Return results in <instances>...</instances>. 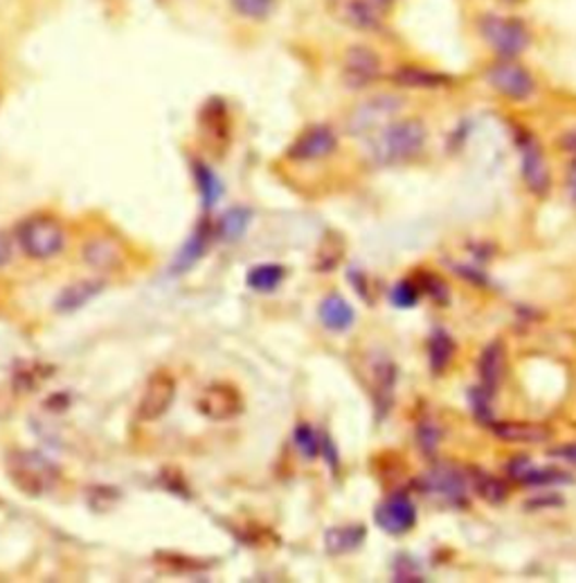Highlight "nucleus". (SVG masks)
Here are the masks:
<instances>
[{"mask_svg":"<svg viewBox=\"0 0 576 583\" xmlns=\"http://www.w3.org/2000/svg\"><path fill=\"white\" fill-rule=\"evenodd\" d=\"M394 572H396L394 574L396 581H421L424 579L421 570L417 568V563L410 557H401L394 566Z\"/></svg>","mask_w":576,"mask_h":583,"instance_id":"4c0bfd02","label":"nucleus"},{"mask_svg":"<svg viewBox=\"0 0 576 583\" xmlns=\"http://www.w3.org/2000/svg\"><path fill=\"white\" fill-rule=\"evenodd\" d=\"M457 352V342L453 340V336L444 329H434L430 333L428 340V363L432 374H444L449 369V365L453 363Z\"/></svg>","mask_w":576,"mask_h":583,"instance_id":"b1692460","label":"nucleus"},{"mask_svg":"<svg viewBox=\"0 0 576 583\" xmlns=\"http://www.w3.org/2000/svg\"><path fill=\"white\" fill-rule=\"evenodd\" d=\"M439 439H442V433H439L437 426H432V424H428V422H424V424L419 426V430H417V444H419V449H421L424 456L432 458V456L437 453V449H439Z\"/></svg>","mask_w":576,"mask_h":583,"instance_id":"e433bc0d","label":"nucleus"},{"mask_svg":"<svg viewBox=\"0 0 576 583\" xmlns=\"http://www.w3.org/2000/svg\"><path fill=\"white\" fill-rule=\"evenodd\" d=\"M375 523L390 536H403L417 525V507L408 496L394 494L377 507Z\"/></svg>","mask_w":576,"mask_h":583,"instance_id":"4468645a","label":"nucleus"},{"mask_svg":"<svg viewBox=\"0 0 576 583\" xmlns=\"http://www.w3.org/2000/svg\"><path fill=\"white\" fill-rule=\"evenodd\" d=\"M552 458H559L567 464H574L576 466V441L574 444H563V446H556V449L548 451Z\"/></svg>","mask_w":576,"mask_h":583,"instance_id":"ea45409f","label":"nucleus"},{"mask_svg":"<svg viewBox=\"0 0 576 583\" xmlns=\"http://www.w3.org/2000/svg\"><path fill=\"white\" fill-rule=\"evenodd\" d=\"M421 489L434 496H442L449 500H464V489L466 483L464 477L451 469V466H437L432 469L424 479H421Z\"/></svg>","mask_w":576,"mask_h":583,"instance_id":"a211bd4d","label":"nucleus"},{"mask_svg":"<svg viewBox=\"0 0 576 583\" xmlns=\"http://www.w3.org/2000/svg\"><path fill=\"white\" fill-rule=\"evenodd\" d=\"M200 415H206L212 422H228L244 413L242 392L230 384H212L198 397Z\"/></svg>","mask_w":576,"mask_h":583,"instance_id":"ddd939ff","label":"nucleus"},{"mask_svg":"<svg viewBox=\"0 0 576 583\" xmlns=\"http://www.w3.org/2000/svg\"><path fill=\"white\" fill-rule=\"evenodd\" d=\"M473 485H476L478 496L489 505H500L506 500V496H510V487H506L500 477L489 475L485 471L473 473Z\"/></svg>","mask_w":576,"mask_h":583,"instance_id":"2f4dec72","label":"nucleus"},{"mask_svg":"<svg viewBox=\"0 0 576 583\" xmlns=\"http://www.w3.org/2000/svg\"><path fill=\"white\" fill-rule=\"evenodd\" d=\"M210 236H212V226L208 221H200L194 230V234L187 239L185 246L181 248L176 262H174V272H185L189 270L203 255L208 253L210 246Z\"/></svg>","mask_w":576,"mask_h":583,"instance_id":"5701e85b","label":"nucleus"},{"mask_svg":"<svg viewBox=\"0 0 576 583\" xmlns=\"http://www.w3.org/2000/svg\"><path fill=\"white\" fill-rule=\"evenodd\" d=\"M101 291H105V282L101 280L75 282L59 293L54 308L59 314H73V312H77V308L86 306L90 300H95Z\"/></svg>","mask_w":576,"mask_h":583,"instance_id":"4be33fe9","label":"nucleus"},{"mask_svg":"<svg viewBox=\"0 0 576 583\" xmlns=\"http://www.w3.org/2000/svg\"><path fill=\"white\" fill-rule=\"evenodd\" d=\"M16 244L29 259H52L65 246V230L52 215H32L16 226Z\"/></svg>","mask_w":576,"mask_h":583,"instance_id":"39448f33","label":"nucleus"},{"mask_svg":"<svg viewBox=\"0 0 576 583\" xmlns=\"http://www.w3.org/2000/svg\"><path fill=\"white\" fill-rule=\"evenodd\" d=\"M350 282L354 284V289L360 293V297H365V300H371V295H369V284H367V278L363 276V272L360 270H350Z\"/></svg>","mask_w":576,"mask_h":583,"instance_id":"a19ab883","label":"nucleus"},{"mask_svg":"<svg viewBox=\"0 0 576 583\" xmlns=\"http://www.w3.org/2000/svg\"><path fill=\"white\" fill-rule=\"evenodd\" d=\"M453 270L457 272V276H462V278H466L473 287H485L489 280H487V276H485V272L478 268V266H464V264H459V266H453Z\"/></svg>","mask_w":576,"mask_h":583,"instance_id":"58836bf2","label":"nucleus"},{"mask_svg":"<svg viewBox=\"0 0 576 583\" xmlns=\"http://www.w3.org/2000/svg\"><path fill=\"white\" fill-rule=\"evenodd\" d=\"M466 32H470V37L491 59H523L534 46V25L504 8H473L466 14Z\"/></svg>","mask_w":576,"mask_h":583,"instance_id":"f257e3e1","label":"nucleus"},{"mask_svg":"<svg viewBox=\"0 0 576 583\" xmlns=\"http://www.w3.org/2000/svg\"><path fill=\"white\" fill-rule=\"evenodd\" d=\"M253 221V212L246 208H232L228 210L217 226V232L225 242H240V239L248 232Z\"/></svg>","mask_w":576,"mask_h":583,"instance_id":"7c9ffc66","label":"nucleus"},{"mask_svg":"<svg viewBox=\"0 0 576 583\" xmlns=\"http://www.w3.org/2000/svg\"><path fill=\"white\" fill-rule=\"evenodd\" d=\"M176 399V379L169 372H154L143 390L138 403V417L143 422H156L169 413Z\"/></svg>","mask_w":576,"mask_h":583,"instance_id":"9b49d317","label":"nucleus"},{"mask_svg":"<svg viewBox=\"0 0 576 583\" xmlns=\"http://www.w3.org/2000/svg\"><path fill=\"white\" fill-rule=\"evenodd\" d=\"M377 39L352 34V39L338 52V77L347 90L363 93L385 75V57Z\"/></svg>","mask_w":576,"mask_h":583,"instance_id":"7ed1b4c3","label":"nucleus"},{"mask_svg":"<svg viewBox=\"0 0 576 583\" xmlns=\"http://www.w3.org/2000/svg\"><path fill=\"white\" fill-rule=\"evenodd\" d=\"M516 145L520 149V167H523V179L527 183V187L536 194V196H546L552 183L550 177V167H548V158L543 151V145L536 141V135L520 131Z\"/></svg>","mask_w":576,"mask_h":583,"instance_id":"9d476101","label":"nucleus"},{"mask_svg":"<svg viewBox=\"0 0 576 583\" xmlns=\"http://www.w3.org/2000/svg\"><path fill=\"white\" fill-rule=\"evenodd\" d=\"M565 187H567V194H569L572 203H576V156L572 158V162H569V167H567Z\"/></svg>","mask_w":576,"mask_h":583,"instance_id":"37998d69","label":"nucleus"},{"mask_svg":"<svg viewBox=\"0 0 576 583\" xmlns=\"http://www.w3.org/2000/svg\"><path fill=\"white\" fill-rule=\"evenodd\" d=\"M367 536L363 525H338L324 532V550L331 557H343L356 552Z\"/></svg>","mask_w":576,"mask_h":583,"instance_id":"412c9836","label":"nucleus"},{"mask_svg":"<svg viewBox=\"0 0 576 583\" xmlns=\"http://www.w3.org/2000/svg\"><path fill=\"white\" fill-rule=\"evenodd\" d=\"M286 278V268L282 264H259L248 270L246 284L257 293H273Z\"/></svg>","mask_w":576,"mask_h":583,"instance_id":"cd10ccee","label":"nucleus"},{"mask_svg":"<svg viewBox=\"0 0 576 583\" xmlns=\"http://www.w3.org/2000/svg\"><path fill=\"white\" fill-rule=\"evenodd\" d=\"M192 171H194V181H196L198 194L203 198V208H206V210L215 208V205L221 201V194H223L221 179L215 174V169L208 162H203V160H194L192 162Z\"/></svg>","mask_w":576,"mask_h":583,"instance_id":"393cba45","label":"nucleus"},{"mask_svg":"<svg viewBox=\"0 0 576 583\" xmlns=\"http://www.w3.org/2000/svg\"><path fill=\"white\" fill-rule=\"evenodd\" d=\"M318 316H320V323L329 331H347L354 325V320H356L354 306L341 293H329L320 302Z\"/></svg>","mask_w":576,"mask_h":583,"instance_id":"6ab92c4d","label":"nucleus"},{"mask_svg":"<svg viewBox=\"0 0 576 583\" xmlns=\"http://www.w3.org/2000/svg\"><path fill=\"white\" fill-rule=\"evenodd\" d=\"M428 126L421 118H394L377 133L367 135L369 156L377 165H401L417 158L428 145Z\"/></svg>","mask_w":576,"mask_h":583,"instance_id":"f03ea898","label":"nucleus"},{"mask_svg":"<svg viewBox=\"0 0 576 583\" xmlns=\"http://www.w3.org/2000/svg\"><path fill=\"white\" fill-rule=\"evenodd\" d=\"M338 149V133L329 124H311L302 129L286 149V158L293 162H316L331 156Z\"/></svg>","mask_w":576,"mask_h":583,"instance_id":"1a4fd4ad","label":"nucleus"},{"mask_svg":"<svg viewBox=\"0 0 576 583\" xmlns=\"http://www.w3.org/2000/svg\"><path fill=\"white\" fill-rule=\"evenodd\" d=\"M487 86L510 101H527L536 95L538 82L520 59H491L485 68Z\"/></svg>","mask_w":576,"mask_h":583,"instance_id":"423d86ee","label":"nucleus"},{"mask_svg":"<svg viewBox=\"0 0 576 583\" xmlns=\"http://www.w3.org/2000/svg\"><path fill=\"white\" fill-rule=\"evenodd\" d=\"M491 433L510 444H546L554 437L548 426L531 422H491Z\"/></svg>","mask_w":576,"mask_h":583,"instance_id":"f3484780","label":"nucleus"},{"mask_svg":"<svg viewBox=\"0 0 576 583\" xmlns=\"http://www.w3.org/2000/svg\"><path fill=\"white\" fill-rule=\"evenodd\" d=\"M478 374H480V386L487 392L495 394L506 374V348L502 340H493L485 348L478 361Z\"/></svg>","mask_w":576,"mask_h":583,"instance_id":"dca6fc26","label":"nucleus"},{"mask_svg":"<svg viewBox=\"0 0 576 583\" xmlns=\"http://www.w3.org/2000/svg\"><path fill=\"white\" fill-rule=\"evenodd\" d=\"M520 485L525 487H556V485H572L574 483V475L556 469V466H546V469H536L534 464L523 473V477L518 479Z\"/></svg>","mask_w":576,"mask_h":583,"instance_id":"c756f323","label":"nucleus"},{"mask_svg":"<svg viewBox=\"0 0 576 583\" xmlns=\"http://www.w3.org/2000/svg\"><path fill=\"white\" fill-rule=\"evenodd\" d=\"M293 441H295V449L302 453V458L316 460L320 456L322 437L316 433L314 426H309V424H297L295 430H293Z\"/></svg>","mask_w":576,"mask_h":583,"instance_id":"473e14b6","label":"nucleus"},{"mask_svg":"<svg viewBox=\"0 0 576 583\" xmlns=\"http://www.w3.org/2000/svg\"><path fill=\"white\" fill-rule=\"evenodd\" d=\"M343 257H345V239H343V234L335 232V230H329L322 236L314 268L320 270V272H329V270L338 268V264L343 262Z\"/></svg>","mask_w":576,"mask_h":583,"instance_id":"c85d7f7f","label":"nucleus"},{"mask_svg":"<svg viewBox=\"0 0 576 583\" xmlns=\"http://www.w3.org/2000/svg\"><path fill=\"white\" fill-rule=\"evenodd\" d=\"M10 475L14 485L29 496H44L59 479L57 466L34 451H16L10 458Z\"/></svg>","mask_w":576,"mask_h":583,"instance_id":"6e6552de","label":"nucleus"},{"mask_svg":"<svg viewBox=\"0 0 576 583\" xmlns=\"http://www.w3.org/2000/svg\"><path fill=\"white\" fill-rule=\"evenodd\" d=\"M200 129H203V133H206L208 143L221 145V147L228 145L230 120H228V111H225L221 99H212V101H208L206 107H203Z\"/></svg>","mask_w":576,"mask_h":583,"instance_id":"aec40b11","label":"nucleus"},{"mask_svg":"<svg viewBox=\"0 0 576 583\" xmlns=\"http://www.w3.org/2000/svg\"><path fill=\"white\" fill-rule=\"evenodd\" d=\"M333 23L363 37H383L390 32L401 0H324Z\"/></svg>","mask_w":576,"mask_h":583,"instance_id":"20e7f679","label":"nucleus"},{"mask_svg":"<svg viewBox=\"0 0 576 583\" xmlns=\"http://www.w3.org/2000/svg\"><path fill=\"white\" fill-rule=\"evenodd\" d=\"M394 381H396V374H394V365L390 361H383L375 367V405L379 410V415H388L390 408H392V399H394Z\"/></svg>","mask_w":576,"mask_h":583,"instance_id":"bb28decb","label":"nucleus"},{"mask_svg":"<svg viewBox=\"0 0 576 583\" xmlns=\"http://www.w3.org/2000/svg\"><path fill=\"white\" fill-rule=\"evenodd\" d=\"M468 399H470L473 415H476V417H478L480 422H485V424H491V420H493V410H491V399H493V394L487 392V390L480 386V388H473V390H470Z\"/></svg>","mask_w":576,"mask_h":583,"instance_id":"c9c22d12","label":"nucleus"},{"mask_svg":"<svg viewBox=\"0 0 576 583\" xmlns=\"http://www.w3.org/2000/svg\"><path fill=\"white\" fill-rule=\"evenodd\" d=\"M405 99L399 93H375L363 99L347 118V131L356 138H367L401 116Z\"/></svg>","mask_w":576,"mask_h":583,"instance_id":"0eeeda50","label":"nucleus"},{"mask_svg":"<svg viewBox=\"0 0 576 583\" xmlns=\"http://www.w3.org/2000/svg\"><path fill=\"white\" fill-rule=\"evenodd\" d=\"M320 456H324V458H327V462H329V466H331V469H338V451H335V444L331 441V437H329V435H324V437H322Z\"/></svg>","mask_w":576,"mask_h":583,"instance_id":"79ce46f5","label":"nucleus"},{"mask_svg":"<svg viewBox=\"0 0 576 583\" xmlns=\"http://www.w3.org/2000/svg\"><path fill=\"white\" fill-rule=\"evenodd\" d=\"M286 5V0H225V10L230 19L253 32H264L273 25L282 10Z\"/></svg>","mask_w":576,"mask_h":583,"instance_id":"f8f14e48","label":"nucleus"},{"mask_svg":"<svg viewBox=\"0 0 576 583\" xmlns=\"http://www.w3.org/2000/svg\"><path fill=\"white\" fill-rule=\"evenodd\" d=\"M10 259H12V242L3 232H0V268L8 266Z\"/></svg>","mask_w":576,"mask_h":583,"instance_id":"c03bdc74","label":"nucleus"},{"mask_svg":"<svg viewBox=\"0 0 576 583\" xmlns=\"http://www.w3.org/2000/svg\"><path fill=\"white\" fill-rule=\"evenodd\" d=\"M559 147L565 149V151H576V129H572V131H567V133L561 135Z\"/></svg>","mask_w":576,"mask_h":583,"instance_id":"a18cd8bd","label":"nucleus"},{"mask_svg":"<svg viewBox=\"0 0 576 583\" xmlns=\"http://www.w3.org/2000/svg\"><path fill=\"white\" fill-rule=\"evenodd\" d=\"M419 295H421V291H419V287L413 280H401V282H396L392 287V293H390L392 304L399 306V308H413V306H417Z\"/></svg>","mask_w":576,"mask_h":583,"instance_id":"72a5a7b5","label":"nucleus"},{"mask_svg":"<svg viewBox=\"0 0 576 583\" xmlns=\"http://www.w3.org/2000/svg\"><path fill=\"white\" fill-rule=\"evenodd\" d=\"M392 84L399 88H408V90H437V88L451 86L453 80L444 73L430 71V68H424V65H399L392 73Z\"/></svg>","mask_w":576,"mask_h":583,"instance_id":"2eb2a0df","label":"nucleus"},{"mask_svg":"<svg viewBox=\"0 0 576 583\" xmlns=\"http://www.w3.org/2000/svg\"><path fill=\"white\" fill-rule=\"evenodd\" d=\"M84 259L95 270H113L122 264V251L109 239H95L84 248Z\"/></svg>","mask_w":576,"mask_h":583,"instance_id":"a878e982","label":"nucleus"},{"mask_svg":"<svg viewBox=\"0 0 576 583\" xmlns=\"http://www.w3.org/2000/svg\"><path fill=\"white\" fill-rule=\"evenodd\" d=\"M421 284H419V291H424L426 295H430L437 304H446L449 297H451V291L446 287V282L434 276V272H421Z\"/></svg>","mask_w":576,"mask_h":583,"instance_id":"f704fd0d","label":"nucleus"}]
</instances>
